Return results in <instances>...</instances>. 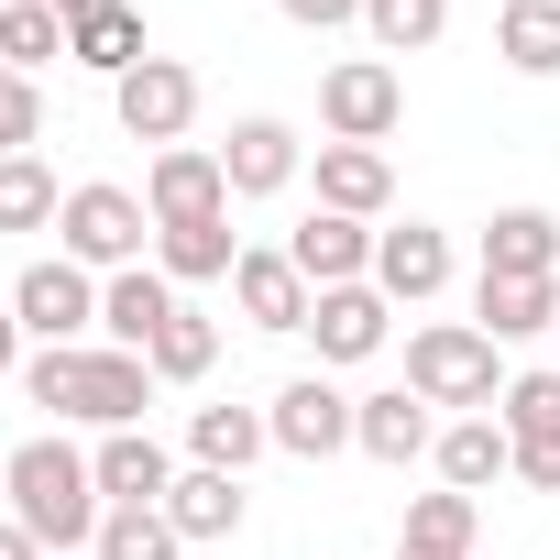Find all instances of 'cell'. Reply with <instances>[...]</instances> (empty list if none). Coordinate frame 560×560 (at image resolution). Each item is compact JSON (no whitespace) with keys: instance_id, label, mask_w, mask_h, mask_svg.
Masks as SVG:
<instances>
[{"instance_id":"cell-23","label":"cell","mask_w":560,"mask_h":560,"mask_svg":"<svg viewBox=\"0 0 560 560\" xmlns=\"http://www.w3.org/2000/svg\"><path fill=\"white\" fill-rule=\"evenodd\" d=\"M483 275H560V220L549 209H494L483 220Z\"/></svg>"},{"instance_id":"cell-35","label":"cell","mask_w":560,"mask_h":560,"mask_svg":"<svg viewBox=\"0 0 560 560\" xmlns=\"http://www.w3.org/2000/svg\"><path fill=\"white\" fill-rule=\"evenodd\" d=\"M298 34H341V23H363V0H275Z\"/></svg>"},{"instance_id":"cell-41","label":"cell","mask_w":560,"mask_h":560,"mask_svg":"<svg viewBox=\"0 0 560 560\" xmlns=\"http://www.w3.org/2000/svg\"><path fill=\"white\" fill-rule=\"evenodd\" d=\"M0 12H12V0H0Z\"/></svg>"},{"instance_id":"cell-18","label":"cell","mask_w":560,"mask_h":560,"mask_svg":"<svg viewBox=\"0 0 560 560\" xmlns=\"http://www.w3.org/2000/svg\"><path fill=\"white\" fill-rule=\"evenodd\" d=\"M89 472H100V494H110V505H165V494H176V462H165V440H154V429H100Z\"/></svg>"},{"instance_id":"cell-21","label":"cell","mask_w":560,"mask_h":560,"mask_svg":"<svg viewBox=\"0 0 560 560\" xmlns=\"http://www.w3.org/2000/svg\"><path fill=\"white\" fill-rule=\"evenodd\" d=\"M264 451H275L264 407H187V462L198 472H253Z\"/></svg>"},{"instance_id":"cell-31","label":"cell","mask_w":560,"mask_h":560,"mask_svg":"<svg viewBox=\"0 0 560 560\" xmlns=\"http://www.w3.org/2000/svg\"><path fill=\"white\" fill-rule=\"evenodd\" d=\"M143 363H154V385H198V374L220 363V319H198V308H176V319L154 330V352H143Z\"/></svg>"},{"instance_id":"cell-3","label":"cell","mask_w":560,"mask_h":560,"mask_svg":"<svg viewBox=\"0 0 560 560\" xmlns=\"http://www.w3.org/2000/svg\"><path fill=\"white\" fill-rule=\"evenodd\" d=\"M407 396L483 418V407L505 396V363H494V341H483L472 319H440V330H418V341H407Z\"/></svg>"},{"instance_id":"cell-32","label":"cell","mask_w":560,"mask_h":560,"mask_svg":"<svg viewBox=\"0 0 560 560\" xmlns=\"http://www.w3.org/2000/svg\"><path fill=\"white\" fill-rule=\"evenodd\" d=\"M176 549H187V538H176V516H165V505H110L89 560H176Z\"/></svg>"},{"instance_id":"cell-39","label":"cell","mask_w":560,"mask_h":560,"mask_svg":"<svg viewBox=\"0 0 560 560\" xmlns=\"http://www.w3.org/2000/svg\"><path fill=\"white\" fill-rule=\"evenodd\" d=\"M45 12H56V23H67V34H78V23H89V12H110V0H45Z\"/></svg>"},{"instance_id":"cell-37","label":"cell","mask_w":560,"mask_h":560,"mask_svg":"<svg viewBox=\"0 0 560 560\" xmlns=\"http://www.w3.org/2000/svg\"><path fill=\"white\" fill-rule=\"evenodd\" d=\"M0 374H23V319H12V298H0Z\"/></svg>"},{"instance_id":"cell-40","label":"cell","mask_w":560,"mask_h":560,"mask_svg":"<svg viewBox=\"0 0 560 560\" xmlns=\"http://www.w3.org/2000/svg\"><path fill=\"white\" fill-rule=\"evenodd\" d=\"M396 560H440V549H396Z\"/></svg>"},{"instance_id":"cell-8","label":"cell","mask_w":560,"mask_h":560,"mask_svg":"<svg viewBox=\"0 0 560 560\" xmlns=\"http://www.w3.org/2000/svg\"><path fill=\"white\" fill-rule=\"evenodd\" d=\"M110 121H121L132 143H154V154H165V143H187V121H198V78H187L176 56H143V67L110 89Z\"/></svg>"},{"instance_id":"cell-10","label":"cell","mask_w":560,"mask_h":560,"mask_svg":"<svg viewBox=\"0 0 560 560\" xmlns=\"http://www.w3.org/2000/svg\"><path fill=\"white\" fill-rule=\"evenodd\" d=\"M298 165H308V143L275 121V110H253V121H231V143H220V176H231V198H287L298 187Z\"/></svg>"},{"instance_id":"cell-34","label":"cell","mask_w":560,"mask_h":560,"mask_svg":"<svg viewBox=\"0 0 560 560\" xmlns=\"http://www.w3.org/2000/svg\"><path fill=\"white\" fill-rule=\"evenodd\" d=\"M34 143H45V89L34 78H0V165L34 154Z\"/></svg>"},{"instance_id":"cell-26","label":"cell","mask_w":560,"mask_h":560,"mask_svg":"<svg viewBox=\"0 0 560 560\" xmlns=\"http://www.w3.org/2000/svg\"><path fill=\"white\" fill-rule=\"evenodd\" d=\"M494 56H505L516 78H560V0H505Z\"/></svg>"},{"instance_id":"cell-13","label":"cell","mask_w":560,"mask_h":560,"mask_svg":"<svg viewBox=\"0 0 560 560\" xmlns=\"http://www.w3.org/2000/svg\"><path fill=\"white\" fill-rule=\"evenodd\" d=\"M385 319H396L385 287H319L308 341H319V363H374V352H385Z\"/></svg>"},{"instance_id":"cell-6","label":"cell","mask_w":560,"mask_h":560,"mask_svg":"<svg viewBox=\"0 0 560 560\" xmlns=\"http://www.w3.org/2000/svg\"><path fill=\"white\" fill-rule=\"evenodd\" d=\"M407 121V78L385 67V56H341L330 78H319V132L330 143H385Z\"/></svg>"},{"instance_id":"cell-28","label":"cell","mask_w":560,"mask_h":560,"mask_svg":"<svg viewBox=\"0 0 560 560\" xmlns=\"http://www.w3.org/2000/svg\"><path fill=\"white\" fill-rule=\"evenodd\" d=\"M494 418H505V440H516V451H549V440H560V363H538V374H505Z\"/></svg>"},{"instance_id":"cell-42","label":"cell","mask_w":560,"mask_h":560,"mask_svg":"<svg viewBox=\"0 0 560 560\" xmlns=\"http://www.w3.org/2000/svg\"><path fill=\"white\" fill-rule=\"evenodd\" d=\"M0 78H12V67H0Z\"/></svg>"},{"instance_id":"cell-17","label":"cell","mask_w":560,"mask_h":560,"mask_svg":"<svg viewBox=\"0 0 560 560\" xmlns=\"http://www.w3.org/2000/svg\"><path fill=\"white\" fill-rule=\"evenodd\" d=\"M231 298H242L253 330H308V308H319V287L287 264V242H275V253H242V264H231Z\"/></svg>"},{"instance_id":"cell-7","label":"cell","mask_w":560,"mask_h":560,"mask_svg":"<svg viewBox=\"0 0 560 560\" xmlns=\"http://www.w3.org/2000/svg\"><path fill=\"white\" fill-rule=\"evenodd\" d=\"M143 209L154 231H187V220H231V176H220V143H165L143 165Z\"/></svg>"},{"instance_id":"cell-22","label":"cell","mask_w":560,"mask_h":560,"mask_svg":"<svg viewBox=\"0 0 560 560\" xmlns=\"http://www.w3.org/2000/svg\"><path fill=\"white\" fill-rule=\"evenodd\" d=\"M165 516H176V538L187 549H209V538H242V472H176V494H165Z\"/></svg>"},{"instance_id":"cell-2","label":"cell","mask_w":560,"mask_h":560,"mask_svg":"<svg viewBox=\"0 0 560 560\" xmlns=\"http://www.w3.org/2000/svg\"><path fill=\"white\" fill-rule=\"evenodd\" d=\"M23 396L56 407V418H89V429H143L154 363L110 352V341H67V352H23Z\"/></svg>"},{"instance_id":"cell-25","label":"cell","mask_w":560,"mask_h":560,"mask_svg":"<svg viewBox=\"0 0 560 560\" xmlns=\"http://www.w3.org/2000/svg\"><path fill=\"white\" fill-rule=\"evenodd\" d=\"M67 67H89V78H132L143 67V12H132V0H110V12H89L78 34H67Z\"/></svg>"},{"instance_id":"cell-15","label":"cell","mask_w":560,"mask_h":560,"mask_svg":"<svg viewBox=\"0 0 560 560\" xmlns=\"http://www.w3.org/2000/svg\"><path fill=\"white\" fill-rule=\"evenodd\" d=\"M374 287H385L396 308H429V298L451 287V231H429V220L374 231Z\"/></svg>"},{"instance_id":"cell-24","label":"cell","mask_w":560,"mask_h":560,"mask_svg":"<svg viewBox=\"0 0 560 560\" xmlns=\"http://www.w3.org/2000/svg\"><path fill=\"white\" fill-rule=\"evenodd\" d=\"M154 264H165V287H220V275L242 264V231H231V220H187V231H154Z\"/></svg>"},{"instance_id":"cell-4","label":"cell","mask_w":560,"mask_h":560,"mask_svg":"<svg viewBox=\"0 0 560 560\" xmlns=\"http://www.w3.org/2000/svg\"><path fill=\"white\" fill-rule=\"evenodd\" d=\"M143 242H154V209L132 198V187H67V220H56V253L67 264H89V275H132L143 264Z\"/></svg>"},{"instance_id":"cell-12","label":"cell","mask_w":560,"mask_h":560,"mask_svg":"<svg viewBox=\"0 0 560 560\" xmlns=\"http://www.w3.org/2000/svg\"><path fill=\"white\" fill-rule=\"evenodd\" d=\"M187 298L165 287V264H132V275H100V341L110 352H154V330L176 319Z\"/></svg>"},{"instance_id":"cell-27","label":"cell","mask_w":560,"mask_h":560,"mask_svg":"<svg viewBox=\"0 0 560 560\" xmlns=\"http://www.w3.org/2000/svg\"><path fill=\"white\" fill-rule=\"evenodd\" d=\"M472 527H483V505L440 483V494H418V505H407V527H396V549H440V560H472Z\"/></svg>"},{"instance_id":"cell-19","label":"cell","mask_w":560,"mask_h":560,"mask_svg":"<svg viewBox=\"0 0 560 560\" xmlns=\"http://www.w3.org/2000/svg\"><path fill=\"white\" fill-rule=\"evenodd\" d=\"M429 462H440V483H451V494H483V483H516V440H505V418H494V407H483V418H451Z\"/></svg>"},{"instance_id":"cell-29","label":"cell","mask_w":560,"mask_h":560,"mask_svg":"<svg viewBox=\"0 0 560 560\" xmlns=\"http://www.w3.org/2000/svg\"><path fill=\"white\" fill-rule=\"evenodd\" d=\"M363 34H374L385 67H396V56H429V45L451 34V0H363Z\"/></svg>"},{"instance_id":"cell-36","label":"cell","mask_w":560,"mask_h":560,"mask_svg":"<svg viewBox=\"0 0 560 560\" xmlns=\"http://www.w3.org/2000/svg\"><path fill=\"white\" fill-rule=\"evenodd\" d=\"M516 483H527V494H560V440H549V451H516Z\"/></svg>"},{"instance_id":"cell-1","label":"cell","mask_w":560,"mask_h":560,"mask_svg":"<svg viewBox=\"0 0 560 560\" xmlns=\"http://www.w3.org/2000/svg\"><path fill=\"white\" fill-rule=\"evenodd\" d=\"M0 494H12V527H34L45 538V560H78V549H100V516H110V494H100V472H89V451L78 440H23L12 462H0Z\"/></svg>"},{"instance_id":"cell-16","label":"cell","mask_w":560,"mask_h":560,"mask_svg":"<svg viewBox=\"0 0 560 560\" xmlns=\"http://www.w3.org/2000/svg\"><path fill=\"white\" fill-rule=\"evenodd\" d=\"M472 330H483L494 352L560 330V275H483V287H472Z\"/></svg>"},{"instance_id":"cell-30","label":"cell","mask_w":560,"mask_h":560,"mask_svg":"<svg viewBox=\"0 0 560 560\" xmlns=\"http://www.w3.org/2000/svg\"><path fill=\"white\" fill-rule=\"evenodd\" d=\"M56 220H67L56 165L45 154H12V165H0V231H56Z\"/></svg>"},{"instance_id":"cell-5","label":"cell","mask_w":560,"mask_h":560,"mask_svg":"<svg viewBox=\"0 0 560 560\" xmlns=\"http://www.w3.org/2000/svg\"><path fill=\"white\" fill-rule=\"evenodd\" d=\"M12 319H23V341H34V352L89 341V330H100V275H89V264H67V253L23 264V275H12Z\"/></svg>"},{"instance_id":"cell-14","label":"cell","mask_w":560,"mask_h":560,"mask_svg":"<svg viewBox=\"0 0 560 560\" xmlns=\"http://www.w3.org/2000/svg\"><path fill=\"white\" fill-rule=\"evenodd\" d=\"M352 451H363V462H396V472H407V462H429V451H440L429 396H407V385L363 396V407H352Z\"/></svg>"},{"instance_id":"cell-11","label":"cell","mask_w":560,"mask_h":560,"mask_svg":"<svg viewBox=\"0 0 560 560\" xmlns=\"http://www.w3.org/2000/svg\"><path fill=\"white\" fill-rule=\"evenodd\" d=\"M287 264L308 287H374V220H341V209H308L287 231Z\"/></svg>"},{"instance_id":"cell-33","label":"cell","mask_w":560,"mask_h":560,"mask_svg":"<svg viewBox=\"0 0 560 560\" xmlns=\"http://www.w3.org/2000/svg\"><path fill=\"white\" fill-rule=\"evenodd\" d=\"M56 56H67V23L45 12V0H12V12H0V67L34 78V67H56Z\"/></svg>"},{"instance_id":"cell-38","label":"cell","mask_w":560,"mask_h":560,"mask_svg":"<svg viewBox=\"0 0 560 560\" xmlns=\"http://www.w3.org/2000/svg\"><path fill=\"white\" fill-rule=\"evenodd\" d=\"M0 560H45V538H34V527H12V516H0Z\"/></svg>"},{"instance_id":"cell-20","label":"cell","mask_w":560,"mask_h":560,"mask_svg":"<svg viewBox=\"0 0 560 560\" xmlns=\"http://www.w3.org/2000/svg\"><path fill=\"white\" fill-rule=\"evenodd\" d=\"M385 198H396L385 143H319V209H341V220H385Z\"/></svg>"},{"instance_id":"cell-9","label":"cell","mask_w":560,"mask_h":560,"mask_svg":"<svg viewBox=\"0 0 560 560\" xmlns=\"http://www.w3.org/2000/svg\"><path fill=\"white\" fill-rule=\"evenodd\" d=\"M352 407H363V396H341L330 374H298L287 396L264 407V429H275V451H298V462H330V451H352Z\"/></svg>"}]
</instances>
